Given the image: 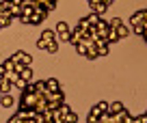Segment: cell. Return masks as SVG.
Returning <instances> with one entry per match:
<instances>
[{"label": "cell", "instance_id": "obj_34", "mask_svg": "<svg viewBox=\"0 0 147 123\" xmlns=\"http://www.w3.org/2000/svg\"><path fill=\"white\" fill-rule=\"evenodd\" d=\"M5 71H7V67H5V63L0 65V76H5Z\"/></svg>", "mask_w": 147, "mask_h": 123}, {"label": "cell", "instance_id": "obj_2", "mask_svg": "<svg viewBox=\"0 0 147 123\" xmlns=\"http://www.w3.org/2000/svg\"><path fill=\"white\" fill-rule=\"evenodd\" d=\"M69 32H71V30H69L67 22H59V24H56V35H59L63 41H69Z\"/></svg>", "mask_w": 147, "mask_h": 123}, {"label": "cell", "instance_id": "obj_10", "mask_svg": "<svg viewBox=\"0 0 147 123\" xmlns=\"http://www.w3.org/2000/svg\"><path fill=\"white\" fill-rule=\"evenodd\" d=\"M5 78H7L9 82H13V84H15V82L20 80V73L15 71V69H7V71H5Z\"/></svg>", "mask_w": 147, "mask_h": 123}, {"label": "cell", "instance_id": "obj_4", "mask_svg": "<svg viewBox=\"0 0 147 123\" xmlns=\"http://www.w3.org/2000/svg\"><path fill=\"white\" fill-rule=\"evenodd\" d=\"M13 104H15L13 93H2V95H0V106H5V108H11Z\"/></svg>", "mask_w": 147, "mask_h": 123}, {"label": "cell", "instance_id": "obj_9", "mask_svg": "<svg viewBox=\"0 0 147 123\" xmlns=\"http://www.w3.org/2000/svg\"><path fill=\"white\" fill-rule=\"evenodd\" d=\"M123 108H125V106L121 104V101H113V104H108V112H110V114H117V112H121Z\"/></svg>", "mask_w": 147, "mask_h": 123}, {"label": "cell", "instance_id": "obj_3", "mask_svg": "<svg viewBox=\"0 0 147 123\" xmlns=\"http://www.w3.org/2000/svg\"><path fill=\"white\" fill-rule=\"evenodd\" d=\"M89 5H91V11H93V13H97V15H104L106 9H108V5L102 2V0H97V2H89Z\"/></svg>", "mask_w": 147, "mask_h": 123}, {"label": "cell", "instance_id": "obj_27", "mask_svg": "<svg viewBox=\"0 0 147 123\" xmlns=\"http://www.w3.org/2000/svg\"><path fill=\"white\" fill-rule=\"evenodd\" d=\"M46 46H48V41L43 39V37H41L39 41H37V48H39V50H46Z\"/></svg>", "mask_w": 147, "mask_h": 123}, {"label": "cell", "instance_id": "obj_6", "mask_svg": "<svg viewBox=\"0 0 147 123\" xmlns=\"http://www.w3.org/2000/svg\"><path fill=\"white\" fill-rule=\"evenodd\" d=\"M13 89V82H9L5 76H0V93H11Z\"/></svg>", "mask_w": 147, "mask_h": 123}, {"label": "cell", "instance_id": "obj_16", "mask_svg": "<svg viewBox=\"0 0 147 123\" xmlns=\"http://www.w3.org/2000/svg\"><path fill=\"white\" fill-rule=\"evenodd\" d=\"M32 84H35V91H39V93H46V91H48V84H46V80L32 82Z\"/></svg>", "mask_w": 147, "mask_h": 123}, {"label": "cell", "instance_id": "obj_21", "mask_svg": "<svg viewBox=\"0 0 147 123\" xmlns=\"http://www.w3.org/2000/svg\"><path fill=\"white\" fill-rule=\"evenodd\" d=\"M110 119H113V114H110L108 110H104V112L97 117V121H102V123H110Z\"/></svg>", "mask_w": 147, "mask_h": 123}, {"label": "cell", "instance_id": "obj_14", "mask_svg": "<svg viewBox=\"0 0 147 123\" xmlns=\"http://www.w3.org/2000/svg\"><path fill=\"white\" fill-rule=\"evenodd\" d=\"M87 50H89V48H87V43H84V39H80L78 43H76V52H78L80 56H84V54H87Z\"/></svg>", "mask_w": 147, "mask_h": 123}, {"label": "cell", "instance_id": "obj_32", "mask_svg": "<svg viewBox=\"0 0 147 123\" xmlns=\"http://www.w3.org/2000/svg\"><path fill=\"white\" fill-rule=\"evenodd\" d=\"M20 19H22L24 24H30V15H20Z\"/></svg>", "mask_w": 147, "mask_h": 123}, {"label": "cell", "instance_id": "obj_36", "mask_svg": "<svg viewBox=\"0 0 147 123\" xmlns=\"http://www.w3.org/2000/svg\"><path fill=\"white\" fill-rule=\"evenodd\" d=\"M0 95H2V93H0Z\"/></svg>", "mask_w": 147, "mask_h": 123}, {"label": "cell", "instance_id": "obj_29", "mask_svg": "<svg viewBox=\"0 0 147 123\" xmlns=\"http://www.w3.org/2000/svg\"><path fill=\"white\" fill-rule=\"evenodd\" d=\"M13 87H18V89H20V91H24V87H26V80H22V78H20V80H18V82H15Z\"/></svg>", "mask_w": 147, "mask_h": 123}, {"label": "cell", "instance_id": "obj_15", "mask_svg": "<svg viewBox=\"0 0 147 123\" xmlns=\"http://www.w3.org/2000/svg\"><path fill=\"white\" fill-rule=\"evenodd\" d=\"M39 5H43L48 11H54V7H56V0H37Z\"/></svg>", "mask_w": 147, "mask_h": 123}, {"label": "cell", "instance_id": "obj_26", "mask_svg": "<svg viewBox=\"0 0 147 123\" xmlns=\"http://www.w3.org/2000/svg\"><path fill=\"white\" fill-rule=\"evenodd\" d=\"M119 24H123V22H121L119 17H115V19H110V22H108V26H110V28H117Z\"/></svg>", "mask_w": 147, "mask_h": 123}, {"label": "cell", "instance_id": "obj_11", "mask_svg": "<svg viewBox=\"0 0 147 123\" xmlns=\"http://www.w3.org/2000/svg\"><path fill=\"white\" fill-rule=\"evenodd\" d=\"M20 78H22V80H26V82H30V80H32V69H30V67H24L22 71H20Z\"/></svg>", "mask_w": 147, "mask_h": 123}, {"label": "cell", "instance_id": "obj_33", "mask_svg": "<svg viewBox=\"0 0 147 123\" xmlns=\"http://www.w3.org/2000/svg\"><path fill=\"white\" fill-rule=\"evenodd\" d=\"M87 121H89V123H95V121H97V117H95V114H91V112H89V117H87Z\"/></svg>", "mask_w": 147, "mask_h": 123}, {"label": "cell", "instance_id": "obj_28", "mask_svg": "<svg viewBox=\"0 0 147 123\" xmlns=\"http://www.w3.org/2000/svg\"><path fill=\"white\" fill-rule=\"evenodd\" d=\"M136 15H138V17H141L143 22L147 24V9H143V11H136Z\"/></svg>", "mask_w": 147, "mask_h": 123}, {"label": "cell", "instance_id": "obj_20", "mask_svg": "<svg viewBox=\"0 0 147 123\" xmlns=\"http://www.w3.org/2000/svg\"><path fill=\"white\" fill-rule=\"evenodd\" d=\"M115 30H117V35H119V39H121V37H128V35H130V30L123 26V24H119V26H117Z\"/></svg>", "mask_w": 147, "mask_h": 123}, {"label": "cell", "instance_id": "obj_13", "mask_svg": "<svg viewBox=\"0 0 147 123\" xmlns=\"http://www.w3.org/2000/svg\"><path fill=\"white\" fill-rule=\"evenodd\" d=\"M46 84H48V91H59V89H61V84H59V80H56V78L46 80Z\"/></svg>", "mask_w": 147, "mask_h": 123}, {"label": "cell", "instance_id": "obj_5", "mask_svg": "<svg viewBox=\"0 0 147 123\" xmlns=\"http://www.w3.org/2000/svg\"><path fill=\"white\" fill-rule=\"evenodd\" d=\"M82 37H87V32H84V30H80V28H76V30H71V32H69V41H71L74 46H76V43H78V41L82 39Z\"/></svg>", "mask_w": 147, "mask_h": 123}, {"label": "cell", "instance_id": "obj_7", "mask_svg": "<svg viewBox=\"0 0 147 123\" xmlns=\"http://www.w3.org/2000/svg\"><path fill=\"white\" fill-rule=\"evenodd\" d=\"M11 22H13V15H11L9 11H2V13H0V28L9 26Z\"/></svg>", "mask_w": 147, "mask_h": 123}, {"label": "cell", "instance_id": "obj_30", "mask_svg": "<svg viewBox=\"0 0 147 123\" xmlns=\"http://www.w3.org/2000/svg\"><path fill=\"white\" fill-rule=\"evenodd\" d=\"M141 22H143V19H141V17H138V15H136V13H134V15H132V17H130V24H132V26H134V24H141Z\"/></svg>", "mask_w": 147, "mask_h": 123}, {"label": "cell", "instance_id": "obj_24", "mask_svg": "<svg viewBox=\"0 0 147 123\" xmlns=\"http://www.w3.org/2000/svg\"><path fill=\"white\" fill-rule=\"evenodd\" d=\"M41 22H43L41 15H37V13H32V15H30V24H41Z\"/></svg>", "mask_w": 147, "mask_h": 123}, {"label": "cell", "instance_id": "obj_22", "mask_svg": "<svg viewBox=\"0 0 147 123\" xmlns=\"http://www.w3.org/2000/svg\"><path fill=\"white\" fill-rule=\"evenodd\" d=\"M46 50H48V52H56V50H59V43H56V39L48 41V46H46Z\"/></svg>", "mask_w": 147, "mask_h": 123}, {"label": "cell", "instance_id": "obj_25", "mask_svg": "<svg viewBox=\"0 0 147 123\" xmlns=\"http://www.w3.org/2000/svg\"><path fill=\"white\" fill-rule=\"evenodd\" d=\"M15 65H18V63H15L13 58H7V60H5V67H7V69H15Z\"/></svg>", "mask_w": 147, "mask_h": 123}, {"label": "cell", "instance_id": "obj_19", "mask_svg": "<svg viewBox=\"0 0 147 123\" xmlns=\"http://www.w3.org/2000/svg\"><path fill=\"white\" fill-rule=\"evenodd\" d=\"M41 37H43L46 41H52V39H56L59 35H56V30H43V32H41Z\"/></svg>", "mask_w": 147, "mask_h": 123}, {"label": "cell", "instance_id": "obj_18", "mask_svg": "<svg viewBox=\"0 0 147 123\" xmlns=\"http://www.w3.org/2000/svg\"><path fill=\"white\" fill-rule=\"evenodd\" d=\"M100 17H102V15H97V13H93V11H91V13L87 15V22L91 24V26H95V24L100 22Z\"/></svg>", "mask_w": 147, "mask_h": 123}, {"label": "cell", "instance_id": "obj_35", "mask_svg": "<svg viewBox=\"0 0 147 123\" xmlns=\"http://www.w3.org/2000/svg\"><path fill=\"white\" fill-rule=\"evenodd\" d=\"M0 2H7V0H0Z\"/></svg>", "mask_w": 147, "mask_h": 123}, {"label": "cell", "instance_id": "obj_1", "mask_svg": "<svg viewBox=\"0 0 147 123\" xmlns=\"http://www.w3.org/2000/svg\"><path fill=\"white\" fill-rule=\"evenodd\" d=\"M11 58L15 60V63H22V65H26V67H30L32 65V56L30 54H26V52H13V56H11Z\"/></svg>", "mask_w": 147, "mask_h": 123}, {"label": "cell", "instance_id": "obj_8", "mask_svg": "<svg viewBox=\"0 0 147 123\" xmlns=\"http://www.w3.org/2000/svg\"><path fill=\"white\" fill-rule=\"evenodd\" d=\"M104 110H108V104H106V101H100V104H95L91 108V114H95V117H100L102 112H104Z\"/></svg>", "mask_w": 147, "mask_h": 123}, {"label": "cell", "instance_id": "obj_23", "mask_svg": "<svg viewBox=\"0 0 147 123\" xmlns=\"http://www.w3.org/2000/svg\"><path fill=\"white\" fill-rule=\"evenodd\" d=\"M89 26H91V24L87 22V17H82V19H80V22H78V28H80V30H84V32L89 30Z\"/></svg>", "mask_w": 147, "mask_h": 123}, {"label": "cell", "instance_id": "obj_17", "mask_svg": "<svg viewBox=\"0 0 147 123\" xmlns=\"http://www.w3.org/2000/svg\"><path fill=\"white\" fill-rule=\"evenodd\" d=\"M76 121H78V117H76V112H71V110L63 117V123H76Z\"/></svg>", "mask_w": 147, "mask_h": 123}, {"label": "cell", "instance_id": "obj_31", "mask_svg": "<svg viewBox=\"0 0 147 123\" xmlns=\"http://www.w3.org/2000/svg\"><path fill=\"white\" fill-rule=\"evenodd\" d=\"M134 123H147V112L141 114V117H136V119H134Z\"/></svg>", "mask_w": 147, "mask_h": 123}, {"label": "cell", "instance_id": "obj_12", "mask_svg": "<svg viewBox=\"0 0 147 123\" xmlns=\"http://www.w3.org/2000/svg\"><path fill=\"white\" fill-rule=\"evenodd\" d=\"M117 39H119V35H117V30H115V28H110V30H108V35H106V43H108V46H110V43H115Z\"/></svg>", "mask_w": 147, "mask_h": 123}]
</instances>
